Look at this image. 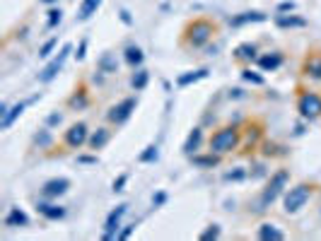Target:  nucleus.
Instances as JSON below:
<instances>
[{
	"label": "nucleus",
	"mask_w": 321,
	"mask_h": 241,
	"mask_svg": "<svg viewBox=\"0 0 321 241\" xmlns=\"http://www.w3.org/2000/svg\"><path fill=\"white\" fill-rule=\"evenodd\" d=\"M217 34H220V24L215 19H210V17H193V19H189L184 24L179 41H181L184 49H203Z\"/></svg>",
	"instance_id": "1"
},
{
	"label": "nucleus",
	"mask_w": 321,
	"mask_h": 241,
	"mask_svg": "<svg viewBox=\"0 0 321 241\" xmlns=\"http://www.w3.org/2000/svg\"><path fill=\"white\" fill-rule=\"evenodd\" d=\"M242 140H244V135H242V128L239 125H222V128H217L210 138H208V150L210 152H215V155H230V152H234L239 145H242Z\"/></svg>",
	"instance_id": "2"
},
{
	"label": "nucleus",
	"mask_w": 321,
	"mask_h": 241,
	"mask_svg": "<svg viewBox=\"0 0 321 241\" xmlns=\"http://www.w3.org/2000/svg\"><path fill=\"white\" fill-rule=\"evenodd\" d=\"M314 190H317V183H312V181H300V183H295V186L287 188L285 195H283V210H285L287 215H297V212L312 200Z\"/></svg>",
	"instance_id": "3"
},
{
	"label": "nucleus",
	"mask_w": 321,
	"mask_h": 241,
	"mask_svg": "<svg viewBox=\"0 0 321 241\" xmlns=\"http://www.w3.org/2000/svg\"><path fill=\"white\" fill-rule=\"evenodd\" d=\"M287 181H290V172H287V169H278V172L268 179V183L263 186V190H261V195H258V200H256V212H266V210L283 195Z\"/></svg>",
	"instance_id": "4"
},
{
	"label": "nucleus",
	"mask_w": 321,
	"mask_h": 241,
	"mask_svg": "<svg viewBox=\"0 0 321 241\" xmlns=\"http://www.w3.org/2000/svg\"><path fill=\"white\" fill-rule=\"evenodd\" d=\"M297 111L304 120L321 119V92L297 87Z\"/></svg>",
	"instance_id": "5"
},
{
	"label": "nucleus",
	"mask_w": 321,
	"mask_h": 241,
	"mask_svg": "<svg viewBox=\"0 0 321 241\" xmlns=\"http://www.w3.org/2000/svg\"><path fill=\"white\" fill-rule=\"evenodd\" d=\"M87 140H89V128H87L85 120H77V123L68 125V130L63 133V145L68 150H80V147L87 145Z\"/></svg>",
	"instance_id": "6"
},
{
	"label": "nucleus",
	"mask_w": 321,
	"mask_h": 241,
	"mask_svg": "<svg viewBox=\"0 0 321 241\" xmlns=\"http://www.w3.org/2000/svg\"><path fill=\"white\" fill-rule=\"evenodd\" d=\"M135 106H138V99H135V97H126V99H121L119 104L109 106V111H107V120H109L111 125H121V123H126V120L133 116Z\"/></svg>",
	"instance_id": "7"
},
{
	"label": "nucleus",
	"mask_w": 321,
	"mask_h": 241,
	"mask_svg": "<svg viewBox=\"0 0 321 241\" xmlns=\"http://www.w3.org/2000/svg\"><path fill=\"white\" fill-rule=\"evenodd\" d=\"M70 51H72V46L70 44H63V49H61V53L56 56V58L51 60L41 72H39V82H51L61 70H63V65H65V60H68V56H70Z\"/></svg>",
	"instance_id": "8"
},
{
	"label": "nucleus",
	"mask_w": 321,
	"mask_h": 241,
	"mask_svg": "<svg viewBox=\"0 0 321 241\" xmlns=\"http://www.w3.org/2000/svg\"><path fill=\"white\" fill-rule=\"evenodd\" d=\"M302 75L307 80H314V82H321V51H309L304 60H302Z\"/></svg>",
	"instance_id": "9"
},
{
	"label": "nucleus",
	"mask_w": 321,
	"mask_h": 241,
	"mask_svg": "<svg viewBox=\"0 0 321 241\" xmlns=\"http://www.w3.org/2000/svg\"><path fill=\"white\" fill-rule=\"evenodd\" d=\"M68 188H70V179H49L44 186H41V195L44 198H49V200H56V198H61L68 193Z\"/></svg>",
	"instance_id": "10"
},
{
	"label": "nucleus",
	"mask_w": 321,
	"mask_h": 241,
	"mask_svg": "<svg viewBox=\"0 0 321 241\" xmlns=\"http://www.w3.org/2000/svg\"><path fill=\"white\" fill-rule=\"evenodd\" d=\"M126 210H128V205H119L116 210H111V215L107 217V224H104V239L119 237V222H121V217L126 215Z\"/></svg>",
	"instance_id": "11"
},
{
	"label": "nucleus",
	"mask_w": 321,
	"mask_h": 241,
	"mask_svg": "<svg viewBox=\"0 0 321 241\" xmlns=\"http://www.w3.org/2000/svg\"><path fill=\"white\" fill-rule=\"evenodd\" d=\"M68 106H70V109H75V111H82V109H87V106H89V92H87L85 82H80V85L75 87V92L68 97Z\"/></svg>",
	"instance_id": "12"
},
{
	"label": "nucleus",
	"mask_w": 321,
	"mask_h": 241,
	"mask_svg": "<svg viewBox=\"0 0 321 241\" xmlns=\"http://www.w3.org/2000/svg\"><path fill=\"white\" fill-rule=\"evenodd\" d=\"M283 60H285V56H283L280 51H270V53L258 56L256 63H258V68H261L263 72H273V70H278V68L283 65Z\"/></svg>",
	"instance_id": "13"
},
{
	"label": "nucleus",
	"mask_w": 321,
	"mask_h": 241,
	"mask_svg": "<svg viewBox=\"0 0 321 241\" xmlns=\"http://www.w3.org/2000/svg\"><path fill=\"white\" fill-rule=\"evenodd\" d=\"M256 53H258V46H256V44H251V41H244V44H239V46L234 49L232 58L237 60V63H251V60L258 58Z\"/></svg>",
	"instance_id": "14"
},
{
	"label": "nucleus",
	"mask_w": 321,
	"mask_h": 241,
	"mask_svg": "<svg viewBox=\"0 0 321 241\" xmlns=\"http://www.w3.org/2000/svg\"><path fill=\"white\" fill-rule=\"evenodd\" d=\"M242 135L247 138V145H249V150H254V147L258 145V140L263 138V123L254 119L251 123H249V125H247V128H244V130H242Z\"/></svg>",
	"instance_id": "15"
},
{
	"label": "nucleus",
	"mask_w": 321,
	"mask_h": 241,
	"mask_svg": "<svg viewBox=\"0 0 321 241\" xmlns=\"http://www.w3.org/2000/svg\"><path fill=\"white\" fill-rule=\"evenodd\" d=\"M109 140H111V130L102 125V128H97V130L89 135V140H87V147H89L92 152H97V150H102V147H104Z\"/></svg>",
	"instance_id": "16"
},
{
	"label": "nucleus",
	"mask_w": 321,
	"mask_h": 241,
	"mask_svg": "<svg viewBox=\"0 0 321 241\" xmlns=\"http://www.w3.org/2000/svg\"><path fill=\"white\" fill-rule=\"evenodd\" d=\"M29 224V217H27V212L24 210H19V207H10V212L5 215V227H27Z\"/></svg>",
	"instance_id": "17"
},
{
	"label": "nucleus",
	"mask_w": 321,
	"mask_h": 241,
	"mask_svg": "<svg viewBox=\"0 0 321 241\" xmlns=\"http://www.w3.org/2000/svg\"><path fill=\"white\" fill-rule=\"evenodd\" d=\"M268 19V15L266 12H242V15H237V17H230V24L232 27H242V24H249V22H266Z\"/></svg>",
	"instance_id": "18"
},
{
	"label": "nucleus",
	"mask_w": 321,
	"mask_h": 241,
	"mask_svg": "<svg viewBox=\"0 0 321 241\" xmlns=\"http://www.w3.org/2000/svg\"><path fill=\"white\" fill-rule=\"evenodd\" d=\"M36 210H39V215L41 217H46V220H63L65 217V207H61V205H51V203H39L36 205Z\"/></svg>",
	"instance_id": "19"
},
{
	"label": "nucleus",
	"mask_w": 321,
	"mask_h": 241,
	"mask_svg": "<svg viewBox=\"0 0 321 241\" xmlns=\"http://www.w3.org/2000/svg\"><path fill=\"white\" fill-rule=\"evenodd\" d=\"M258 239H263V241H280V239H285V234L278 229V224H273V222H263V224L258 227Z\"/></svg>",
	"instance_id": "20"
},
{
	"label": "nucleus",
	"mask_w": 321,
	"mask_h": 241,
	"mask_svg": "<svg viewBox=\"0 0 321 241\" xmlns=\"http://www.w3.org/2000/svg\"><path fill=\"white\" fill-rule=\"evenodd\" d=\"M191 164L200 167V169H213L220 164V155H215L210 150H208V155H191Z\"/></svg>",
	"instance_id": "21"
},
{
	"label": "nucleus",
	"mask_w": 321,
	"mask_h": 241,
	"mask_svg": "<svg viewBox=\"0 0 321 241\" xmlns=\"http://www.w3.org/2000/svg\"><path fill=\"white\" fill-rule=\"evenodd\" d=\"M200 142H203V128H193L184 142V155H196V150H200Z\"/></svg>",
	"instance_id": "22"
},
{
	"label": "nucleus",
	"mask_w": 321,
	"mask_h": 241,
	"mask_svg": "<svg viewBox=\"0 0 321 241\" xmlns=\"http://www.w3.org/2000/svg\"><path fill=\"white\" fill-rule=\"evenodd\" d=\"M275 24L283 27V29H292V27H307V19L304 17H297V15H278L275 17Z\"/></svg>",
	"instance_id": "23"
},
{
	"label": "nucleus",
	"mask_w": 321,
	"mask_h": 241,
	"mask_svg": "<svg viewBox=\"0 0 321 241\" xmlns=\"http://www.w3.org/2000/svg\"><path fill=\"white\" fill-rule=\"evenodd\" d=\"M99 5H102V0H82V2H80V10H77V19H80V22L89 19L92 15H97Z\"/></svg>",
	"instance_id": "24"
},
{
	"label": "nucleus",
	"mask_w": 321,
	"mask_h": 241,
	"mask_svg": "<svg viewBox=\"0 0 321 241\" xmlns=\"http://www.w3.org/2000/svg\"><path fill=\"white\" fill-rule=\"evenodd\" d=\"M124 58H126V63H128L130 68H140V63H143V49L140 46H135V44H130V46H126V51H124Z\"/></svg>",
	"instance_id": "25"
},
{
	"label": "nucleus",
	"mask_w": 321,
	"mask_h": 241,
	"mask_svg": "<svg viewBox=\"0 0 321 241\" xmlns=\"http://www.w3.org/2000/svg\"><path fill=\"white\" fill-rule=\"evenodd\" d=\"M203 77H208V70H205V68H200V70H191V72H186V75H179V77H177V85H179V87H189V85L198 82V80H203Z\"/></svg>",
	"instance_id": "26"
},
{
	"label": "nucleus",
	"mask_w": 321,
	"mask_h": 241,
	"mask_svg": "<svg viewBox=\"0 0 321 241\" xmlns=\"http://www.w3.org/2000/svg\"><path fill=\"white\" fill-rule=\"evenodd\" d=\"M24 106H27V102H19V104H15L10 111H2V130H7V128L12 125V120L17 119V116H22Z\"/></svg>",
	"instance_id": "27"
},
{
	"label": "nucleus",
	"mask_w": 321,
	"mask_h": 241,
	"mask_svg": "<svg viewBox=\"0 0 321 241\" xmlns=\"http://www.w3.org/2000/svg\"><path fill=\"white\" fill-rule=\"evenodd\" d=\"M99 70H102V72H107V75H114V72L119 70V63H116V58H114V53H111V51H107V53L99 58Z\"/></svg>",
	"instance_id": "28"
},
{
	"label": "nucleus",
	"mask_w": 321,
	"mask_h": 241,
	"mask_svg": "<svg viewBox=\"0 0 321 241\" xmlns=\"http://www.w3.org/2000/svg\"><path fill=\"white\" fill-rule=\"evenodd\" d=\"M147 82H150V72L140 68V70L133 75V80H130V87H133L135 92H140V89H145V87H147Z\"/></svg>",
	"instance_id": "29"
},
{
	"label": "nucleus",
	"mask_w": 321,
	"mask_h": 241,
	"mask_svg": "<svg viewBox=\"0 0 321 241\" xmlns=\"http://www.w3.org/2000/svg\"><path fill=\"white\" fill-rule=\"evenodd\" d=\"M242 80H247V82H251V85H266V80H263L261 75H256L254 70H249V68L242 70Z\"/></svg>",
	"instance_id": "30"
},
{
	"label": "nucleus",
	"mask_w": 321,
	"mask_h": 241,
	"mask_svg": "<svg viewBox=\"0 0 321 241\" xmlns=\"http://www.w3.org/2000/svg\"><path fill=\"white\" fill-rule=\"evenodd\" d=\"M61 19H63V12H61V7H58V10L54 7V10H49V22H46V27H49V29H54L56 24H61Z\"/></svg>",
	"instance_id": "31"
},
{
	"label": "nucleus",
	"mask_w": 321,
	"mask_h": 241,
	"mask_svg": "<svg viewBox=\"0 0 321 241\" xmlns=\"http://www.w3.org/2000/svg\"><path fill=\"white\" fill-rule=\"evenodd\" d=\"M152 159H157V145H150V147L138 157V162H143V164H147V162H152Z\"/></svg>",
	"instance_id": "32"
},
{
	"label": "nucleus",
	"mask_w": 321,
	"mask_h": 241,
	"mask_svg": "<svg viewBox=\"0 0 321 241\" xmlns=\"http://www.w3.org/2000/svg\"><path fill=\"white\" fill-rule=\"evenodd\" d=\"M56 44H58V39H49V41L41 46V51H39V58H49V56H51V51L56 49Z\"/></svg>",
	"instance_id": "33"
},
{
	"label": "nucleus",
	"mask_w": 321,
	"mask_h": 241,
	"mask_svg": "<svg viewBox=\"0 0 321 241\" xmlns=\"http://www.w3.org/2000/svg\"><path fill=\"white\" fill-rule=\"evenodd\" d=\"M220 237V227L217 224H213L210 229H205L203 234H200V239H217Z\"/></svg>",
	"instance_id": "34"
},
{
	"label": "nucleus",
	"mask_w": 321,
	"mask_h": 241,
	"mask_svg": "<svg viewBox=\"0 0 321 241\" xmlns=\"http://www.w3.org/2000/svg\"><path fill=\"white\" fill-rule=\"evenodd\" d=\"M247 174L242 172V169H237V172H230V174H225V179L227 181H239V179H244Z\"/></svg>",
	"instance_id": "35"
},
{
	"label": "nucleus",
	"mask_w": 321,
	"mask_h": 241,
	"mask_svg": "<svg viewBox=\"0 0 321 241\" xmlns=\"http://www.w3.org/2000/svg\"><path fill=\"white\" fill-rule=\"evenodd\" d=\"M126 181H128V174H121L119 179L114 181V190H124V186H126Z\"/></svg>",
	"instance_id": "36"
},
{
	"label": "nucleus",
	"mask_w": 321,
	"mask_h": 241,
	"mask_svg": "<svg viewBox=\"0 0 321 241\" xmlns=\"http://www.w3.org/2000/svg\"><path fill=\"white\" fill-rule=\"evenodd\" d=\"M133 229H135V224H128V227H126V229L119 234V239H128L130 234H133Z\"/></svg>",
	"instance_id": "37"
},
{
	"label": "nucleus",
	"mask_w": 321,
	"mask_h": 241,
	"mask_svg": "<svg viewBox=\"0 0 321 241\" xmlns=\"http://www.w3.org/2000/svg\"><path fill=\"white\" fill-rule=\"evenodd\" d=\"M85 49H87V41L82 39V44H80V49H77V53H75V56H77V60L85 58Z\"/></svg>",
	"instance_id": "38"
},
{
	"label": "nucleus",
	"mask_w": 321,
	"mask_h": 241,
	"mask_svg": "<svg viewBox=\"0 0 321 241\" xmlns=\"http://www.w3.org/2000/svg\"><path fill=\"white\" fill-rule=\"evenodd\" d=\"M287 10H295V2H283V5H278V12H287Z\"/></svg>",
	"instance_id": "39"
},
{
	"label": "nucleus",
	"mask_w": 321,
	"mask_h": 241,
	"mask_svg": "<svg viewBox=\"0 0 321 241\" xmlns=\"http://www.w3.org/2000/svg\"><path fill=\"white\" fill-rule=\"evenodd\" d=\"M164 200H167V195H164V193H157V198H155V207H157V205H162Z\"/></svg>",
	"instance_id": "40"
},
{
	"label": "nucleus",
	"mask_w": 321,
	"mask_h": 241,
	"mask_svg": "<svg viewBox=\"0 0 321 241\" xmlns=\"http://www.w3.org/2000/svg\"><path fill=\"white\" fill-rule=\"evenodd\" d=\"M121 19H124L126 24H130V17H128V12H126V10H121Z\"/></svg>",
	"instance_id": "41"
},
{
	"label": "nucleus",
	"mask_w": 321,
	"mask_h": 241,
	"mask_svg": "<svg viewBox=\"0 0 321 241\" xmlns=\"http://www.w3.org/2000/svg\"><path fill=\"white\" fill-rule=\"evenodd\" d=\"M41 2H46V5H56L58 0H41Z\"/></svg>",
	"instance_id": "42"
}]
</instances>
